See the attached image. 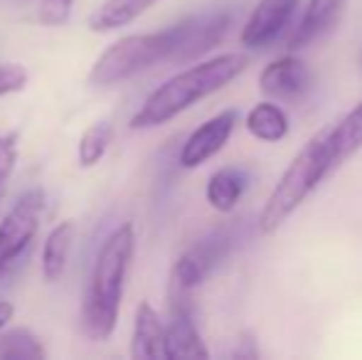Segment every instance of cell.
Masks as SVG:
<instances>
[{
  "mask_svg": "<svg viewBox=\"0 0 362 360\" xmlns=\"http://www.w3.org/2000/svg\"><path fill=\"white\" fill-rule=\"evenodd\" d=\"M30 74L18 62H0V99L10 94H18L28 87Z\"/></svg>",
  "mask_w": 362,
  "mask_h": 360,
  "instance_id": "603a6c76",
  "label": "cell"
},
{
  "mask_svg": "<svg viewBox=\"0 0 362 360\" xmlns=\"http://www.w3.org/2000/svg\"><path fill=\"white\" fill-rule=\"evenodd\" d=\"M18 131H8L0 136V207L8 195V185L13 180L15 166H18Z\"/></svg>",
  "mask_w": 362,
  "mask_h": 360,
  "instance_id": "44dd1931",
  "label": "cell"
},
{
  "mask_svg": "<svg viewBox=\"0 0 362 360\" xmlns=\"http://www.w3.org/2000/svg\"><path fill=\"white\" fill-rule=\"evenodd\" d=\"M13 316H15V306L10 301H3V298H0V331L13 321Z\"/></svg>",
  "mask_w": 362,
  "mask_h": 360,
  "instance_id": "d4e9b609",
  "label": "cell"
},
{
  "mask_svg": "<svg viewBox=\"0 0 362 360\" xmlns=\"http://www.w3.org/2000/svg\"><path fill=\"white\" fill-rule=\"evenodd\" d=\"M249 67V57L239 52L217 54L205 62H197L192 67L177 72L158 89H153L141 104V109L131 116V129L148 131L177 119L182 111L192 109L197 101L207 99L215 91L232 84L244 69Z\"/></svg>",
  "mask_w": 362,
  "mask_h": 360,
  "instance_id": "7a4b0ae2",
  "label": "cell"
},
{
  "mask_svg": "<svg viewBox=\"0 0 362 360\" xmlns=\"http://www.w3.org/2000/svg\"><path fill=\"white\" fill-rule=\"evenodd\" d=\"M247 131L254 139L276 144L288 136V116L284 114L281 106L272 104V101H262L247 114Z\"/></svg>",
  "mask_w": 362,
  "mask_h": 360,
  "instance_id": "e0dca14e",
  "label": "cell"
},
{
  "mask_svg": "<svg viewBox=\"0 0 362 360\" xmlns=\"http://www.w3.org/2000/svg\"><path fill=\"white\" fill-rule=\"evenodd\" d=\"M136 257V227L134 222H121L101 242L86 281L81 303V328L96 343L114 336L119 326L121 301L126 294L131 265Z\"/></svg>",
  "mask_w": 362,
  "mask_h": 360,
  "instance_id": "6da1fadb",
  "label": "cell"
},
{
  "mask_svg": "<svg viewBox=\"0 0 362 360\" xmlns=\"http://www.w3.org/2000/svg\"><path fill=\"white\" fill-rule=\"evenodd\" d=\"M348 0H308L298 25L288 33V50H300L320 40L343 15Z\"/></svg>",
  "mask_w": 362,
  "mask_h": 360,
  "instance_id": "7c38bea8",
  "label": "cell"
},
{
  "mask_svg": "<svg viewBox=\"0 0 362 360\" xmlns=\"http://www.w3.org/2000/svg\"><path fill=\"white\" fill-rule=\"evenodd\" d=\"M328 144L335 166H340L345 158H350L362 149V101L338 126L328 129Z\"/></svg>",
  "mask_w": 362,
  "mask_h": 360,
  "instance_id": "ac0fdd59",
  "label": "cell"
},
{
  "mask_svg": "<svg viewBox=\"0 0 362 360\" xmlns=\"http://www.w3.org/2000/svg\"><path fill=\"white\" fill-rule=\"evenodd\" d=\"M190 294L170 291V321L165 323V358H200L210 356L205 341H202L197 323L192 318Z\"/></svg>",
  "mask_w": 362,
  "mask_h": 360,
  "instance_id": "52a82bcc",
  "label": "cell"
},
{
  "mask_svg": "<svg viewBox=\"0 0 362 360\" xmlns=\"http://www.w3.org/2000/svg\"><path fill=\"white\" fill-rule=\"evenodd\" d=\"M229 20L232 18L222 10L180 20V37H177V47L173 52L170 62H192V59L210 52L212 47H217L219 40L227 33Z\"/></svg>",
  "mask_w": 362,
  "mask_h": 360,
  "instance_id": "9c48e42d",
  "label": "cell"
},
{
  "mask_svg": "<svg viewBox=\"0 0 362 360\" xmlns=\"http://www.w3.org/2000/svg\"><path fill=\"white\" fill-rule=\"evenodd\" d=\"M111 144H114V126L109 121H94L79 136V144H76L79 168H94L96 163H101V158L109 153Z\"/></svg>",
  "mask_w": 362,
  "mask_h": 360,
  "instance_id": "ffe728a7",
  "label": "cell"
},
{
  "mask_svg": "<svg viewBox=\"0 0 362 360\" xmlns=\"http://www.w3.org/2000/svg\"><path fill=\"white\" fill-rule=\"evenodd\" d=\"M259 89L269 99L293 101L300 99L310 89V69L303 59L286 54V57L274 59L272 64L262 69L259 74Z\"/></svg>",
  "mask_w": 362,
  "mask_h": 360,
  "instance_id": "8fae6325",
  "label": "cell"
},
{
  "mask_svg": "<svg viewBox=\"0 0 362 360\" xmlns=\"http://www.w3.org/2000/svg\"><path fill=\"white\" fill-rule=\"evenodd\" d=\"M232 358H259V348H257V341H254L252 333H242L237 341V348L229 353Z\"/></svg>",
  "mask_w": 362,
  "mask_h": 360,
  "instance_id": "cb8c5ba5",
  "label": "cell"
},
{
  "mask_svg": "<svg viewBox=\"0 0 362 360\" xmlns=\"http://www.w3.org/2000/svg\"><path fill=\"white\" fill-rule=\"evenodd\" d=\"M76 235V222L74 220H62L47 232L42 242V262H40V269H42L45 281L54 284L64 277L69 265V257H72V245Z\"/></svg>",
  "mask_w": 362,
  "mask_h": 360,
  "instance_id": "5bb4252c",
  "label": "cell"
},
{
  "mask_svg": "<svg viewBox=\"0 0 362 360\" xmlns=\"http://www.w3.org/2000/svg\"><path fill=\"white\" fill-rule=\"evenodd\" d=\"M74 0H40L37 20L45 28H64L72 20Z\"/></svg>",
  "mask_w": 362,
  "mask_h": 360,
  "instance_id": "7402d4cb",
  "label": "cell"
},
{
  "mask_svg": "<svg viewBox=\"0 0 362 360\" xmlns=\"http://www.w3.org/2000/svg\"><path fill=\"white\" fill-rule=\"evenodd\" d=\"M335 168L333 153L328 144V129L318 131L303 149L296 153L288 168L281 173L276 187L272 190L269 200L264 202L259 215V230L264 235L276 232L284 222L303 205V200L318 187V182Z\"/></svg>",
  "mask_w": 362,
  "mask_h": 360,
  "instance_id": "3957f363",
  "label": "cell"
},
{
  "mask_svg": "<svg viewBox=\"0 0 362 360\" xmlns=\"http://www.w3.org/2000/svg\"><path fill=\"white\" fill-rule=\"evenodd\" d=\"M234 126H237V111L234 109L219 111L217 116H212L205 124L197 126L180 149V158L177 161H180L182 168H200L202 163L215 158L219 151L227 146V141L232 139Z\"/></svg>",
  "mask_w": 362,
  "mask_h": 360,
  "instance_id": "ba28073f",
  "label": "cell"
},
{
  "mask_svg": "<svg viewBox=\"0 0 362 360\" xmlns=\"http://www.w3.org/2000/svg\"><path fill=\"white\" fill-rule=\"evenodd\" d=\"M249 185V178L242 168L229 166V168H219L217 173L210 175L205 187V197L210 202L212 210L217 212H232L237 202L242 200L244 190Z\"/></svg>",
  "mask_w": 362,
  "mask_h": 360,
  "instance_id": "2e32d148",
  "label": "cell"
},
{
  "mask_svg": "<svg viewBox=\"0 0 362 360\" xmlns=\"http://www.w3.org/2000/svg\"><path fill=\"white\" fill-rule=\"evenodd\" d=\"M234 245H237V227H217L200 237L177 257L170 274V291L190 294L192 289H197L232 255Z\"/></svg>",
  "mask_w": 362,
  "mask_h": 360,
  "instance_id": "8992f818",
  "label": "cell"
},
{
  "mask_svg": "<svg viewBox=\"0 0 362 360\" xmlns=\"http://www.w3.org/2000/svg\"><path fill=\"white\" fill-rule=\"evenodd\" d=\"M45 207H47L45 190L33 187L23 192L18 202L0 217V279L8 277L20 265L25 252L33 247L42 225Z\"/></svg>",
  "mask_w": 362,
  "mask_h": 360,
  "instance_id": "5b68a950",
  "label": "cell"
},
{
  "mask_svg": "<svg viewBox=\"0 0 362 360\" xmlns=\"http://www.w3.org/2000/svg\"><path fill=\"white\" fill-rule=\"evenodd\" d=\"M180 37V23L170 28L144 35H126L104 50L91 64L89 84L94 87H114L136 74L151 69L158 62H170Z\"/></svg>",
  "mask_w": 362,
  "mask_h": 360,
  "instance_id": "277c9868",
  "label": "cell"
},
{
  "mask_svg": "<svg viewBox=\"0 0 362 360\" xmlns=\"http://www.w3.org/2000/svg\"><path fill=\"white\" fill-rule=\"evenodd\" d=\"M160 0H104L94 13L89 15L86 25L91 33H111L126 25L136 23L144 13L158 5Z\"/></svg>",
  "mask_w": 362,
  "mask_h": 360,
  "instance_id": "9a60e30c",
  "label": "cell"
},
{
  "mask_svg": "<svg viewBox=\"0 0 362 360\" xmlns=\"http://www.w3.org/2000/svg\"><path fill=\"white\" fill-rule=\"evenodd\" d=\"M131 356L136 360L165 358V323L151 301H141L134 318L131 336Z\"/></svg>",
  "mask_w": 362,
  "mask_h": 360,
  "instance_id": "4fadbf2b",
  "label": "cell"
},
{
  "mask_svg": "<svg viewBox=\"0 0 362 360\" xmlns=\"http://www.w3.org/2000/svg\"><path fill=\"white\" fill-rule=\"evenodd\" d=\"M298 3L300 0H259L257 8L249 15L247 25H244L242 35H239L244 47L264 50L272 42H276L284 35V30L291 25Z\"/></svg>",
  "mask_w": 362,
  "mask_h": 360,
  "instance_id": "30bf717a",
  "label": "cell"
},
{
  "mask_svg": "<svg viewBox=\"0 0 362 360\" xmlns=\"http://www.w3.org/2000/svg\"><path fill=\"white\" fill-rule=\"evenodd\" d=\"M47 356L42 341L37 333H33L25 326L0 331V358L3 360H42Z\"/></svg>",
  "mask_w": 362,
  "mask_h": 360,
  "instance_id": "d6986e66",
  "label": "cell"
}]
</instances>
